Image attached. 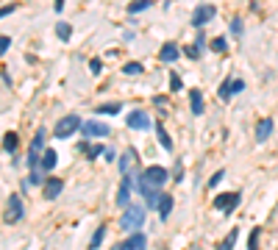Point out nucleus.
I'll use <instances>...</instances> for the list:
<instances>
[{
  "label": "nucleus",
  "instance_id": "12",
  "mask_svg": "<svg viewBox=\"0 0 278 250\" xmlns=\"http://www.w3.org/2000/svg\"><path fill=\"white\" fill-rule=\"evenodd\" d=\"M128 128H133V131H148V128H151V117H148L145 111L128 114Z\"/></svg>",
  "mask_w": 278,
  "mask_h": 250
},
{
  "label": "nucleus",
  "instance_id": "25",
  "mask_svg": "<svg viewBox=\"0 0 278 250\" xmlns=\"http://www.w3.org/2000/svg\"><path fill=\"white\" fill-rule=\"evenodd\" d=\"M145 9H151V0H133L131 6H128V12L136 14V12H145Z\"/></svg>",
  "mask_w": 278,
  "mask_h": 250
},
{
  "label": "nucleus",
  "instance_id": "20",
  "mask_svg": "<svg viewBox=\"0 0 278 250\" xmlns=\"http://www.w3.org/2000/svg\"><path fill=\"white\" fill-rule=\"evenodd\" d=\"M156 137H159V142H162L164 150H173V139L167 137V131H164V125H162V122H156Z\"/></svg>",
  "mask_w": 278,
  "mask_h": 250
},
{
  "label": "nucleus",
  "instance_id": "1",
  "mask_svg": "<svg viewBox=\"0 0 278 250\" xmlns=\"http://www.w3.org/2000/svg\"><path fill=\"white\" fill-rule=\"evenodd\" d=\"M145 225V208L136 206V203H128L125 208H122V217H120V228L122 231H139V228Z\"/></svg>",
  "mask_w": 278,
  "mask_h": 250
},
{
  "label": "nucleus",
  "instance_id": "30",
  "mask_svg": "<svg viewBox=\"0 0 278 250\" xmlns=\"http://www.w3.org/2000/svg\"><path fill=\"white\" fill-rule=\"evenodd\" d=\"M181 86H184L181 78H178L176 72H173V75H170V89H173V92H181Z\"/></svg>",
  "mask_w": 278,
  "mask_h": 250
},
{
  "label": "nucleus",
  "instance_id": "13",
  "mask_svg": "<svg viewBox=\"0 0 278 250\" xmlns=\"http://www.w3.org/2000/svg\"><path fill=\"white\" fill-rule=\"evenodd\" d=\"M270 134H272V119L270 117L259 119V122H256V142H267Z\"/></svg>",
  "mask_w": 278,
  "mask_h": 250
},
{
  "label": "nucleus",
  "instance_id": "10",
  "mask_svg": "<svg viewBox=\"0 0 278 250\" xmlns=\"http://www.w3.org/2000/svg\"><path fill=\"white\" fill-rule=\"evenodd\" d=\"M131 175H122V181H120V189H117V206H122V208H125L128 206V203H131Z\"/></svg>",
  "mask_w": 278,
  "mask_h": 250
},
{
  "label": "nucleus",
  "instance_id": "33",
  "mask_svg": "<svg viewBox=\"0 0 278 250\" xmlns=\"http://www.w3.org/2000/svg\"><path fill=\"white\" fill-rule=\"evenodd\" d=\"M223 178H225V170H220V173H214V175H212V181H209V186H217Z\"/></svg>",
  "mask_w": 278,
  "mask_h": 250
},
{
  "label": "nucleus",
  "instance_id": "11",
  "mask_svg": "<svg viewBox=\"0 0 278 250\" xmlns=\"http://www.w3.org/2000/svg\"><path fill=\"white\" fill-rule=\"evenodd\" d=\"M214 14H217V9H214V6H198V9H195V14H192V25H195V28H200V25H206Z\"/></svg>",
  "mask_w": 278,
  "mask_h": 250
},
{
  "label": "nucleus",
  "instance_id": "6",
  "mask_svg": "<svg viewBox=\"0 0 278 250\" xmlns=\"http://www.w3.org/2000/svg\"><path fill=\"white\" fill-rule=\"evenodd\" d=\"M239 200H242L239 192H225V195H220L217 200H214V208H220L223 214H231V211L236 208V203H239Z\"/></svg>",
  "mask_w": 278,
  "mask_h": 250
},
{
  "label": "nucleus",
  "instance_id": "24",
  "mask_svg": "<svg viewBox=\"0 0 278 250\" xmlns=\"http://www.w3.org/2000/svg\"><path fill=\"white\" fill-rule=\"evenodd\" d=\"M122 72H125V75H142V64H139V61H128V64L122 67Z\"/></svg>",
  "mask_w": 278,
  "mask_h": 250
},
{
  "label": "nucleus",
  "instance_id": "26",
  "mask_svg": "<svg viewBox=\"0 0 278 250\" xmlns=\"http://www.w3.org/2000/svg\"><path fill=\"white\" fill-rule=\"evenodd\" d=\"M212 50H214V53H225V50H228V42H225V36H217V39L212 42Z\"/></svg>",
  "mask_w": 278,
  "mask_h": 250
},
{
  "label": "nucleus",
  "instance_id": "37",
  "mask_svg": "<svg viewBox=\"0 0 278 250\" xmlns=\"http://www.w3.org/2000/svg\"><path fill=\"white\" fill-rule=\"evenodd\" d=\"M28 184H42V175H39V173H34V175L28 178Z\"/></svg>",
  "mask_w": 278,
  "mask_h": 250
},
{
  "label": "nucleus",
  "instance_id": "22",
  "mask_svg": "<svg viewBox=\"0 0 278 250\" xmlns=\"http://www.w3.org/2000/svg\"><path fill=\"white\" fill-rule=\"evenodd\" d=\"M217 97H220V100H231V97H234V95H231V78H228V81H223V83H220Z\"/></svg>",
  "mask_w": 278,
  "mask_h": 250
},
{
  "label": "nucleus",
  "instance_id": "21",
  "mask_svg": "<svg viewBox=\"0 0 278 250\" xmlns=\"http://www.w3.org/2000/svg\"><path fill=\"white\" fill-rule=\"evenodd\" d=\"M122 111V103H106V106H97L95 114H120Z\"/></svg>",
  "mask_w": 278,
  "mask_h": 250
},
{
  "label": "nucleus",
  "instance_id": "31",
  "mask_svg": "<svg viewBox=\"0 0 278 250\" xmlns=\"http://www.w3.org/2000/svg\"><path fill=\"white\" fill-rule=\"evenodd\" d=\"M236 236H239V231H236V228H234V231H231V233H228V236H225V242H223V247H234V242H236Z\"/></svg>",
  "mask_w": 278,
  "mask_h": 250
},
{
  "label": "nucleus",
  "instance_id": "36",
  "mask_svg": "<svg viewBox=\"0 0 278 250\" xmlns=\"http://www.w3.org/2000/svg\"><path fill=\"white\" fill-rule=\"evenodd\" d=\"M256 239H259V228H253V233H250V239H248V247H256Z\"/></svg>",
  "mask_w": 278,
  "mask_h": 250
},
{
  "label": "nucleus",
  "instance_id": "14",
  "mask_svg": "<svg viewBox=\"0 0 278 250\" xmlns=\"http://www.w3.org/2000/svg\"><path fill=\"white\" fill-rule=\"evenodd\" d=\"M145 244H148V239L142 236V233H139V231H131V236H128L125 242L120 244V250H136V247H145Z\"/></svg>",
  "mask_w": 278,
  "mask_h": 250
},
{
  "label": "nucleus",
  "instance_id": "18",
  "mask_svg": "<svg viewBox=\"0 0 278 250\" xmlns=\"http://www.w3.org/2000/svg\"><path fill=\"white\" fill-rule=\"evenodd\" d=\"M133 161H136V150H133V148H128V150H125V156L120 159V170H122V175H125L128 170H131V164H133Z\"/></svg>",
  "mask_w": 278,
  "mask_h": 250
},
{
  "label": "nucleus",
  "instance_id": "32",
  "mask_svg": "<svg viewBox=\"0 0 278 250\" xmlns=\"http://www.w3.org/2000/svg\"><path fill=\"white\" fill-rule=\"evenodd\" d=\"M89 72H92V75H100V59H92L89 61Z\"/></svg>",
  "mask_w": 278,
  "mask_h": 250
},
{
  "label": "nucleus",
  "instance_id": "19",
  "mask_svg": "<svg viewBox=\"0 0 278 250\" xmlns=\"http://www.w3.org/2000/svg\"><path fill=\"white\" fill-rule=\"evenodd\" d=\"M170 211H173V197H170V195H162V200H159V214H162V220H167Z\"/></svg>",
  "mask_w": 278,
  "mask_h": 250
},
{
  "label": "nucleus",
  "instance_id": "17",
  "mask_svg": "<svg viewBox=\"0 0 278 250\" xmlns=\"http://www.w3.org/2000/svg\"><path fill=\"white\" fill-rule=\"evenodd\" d=\"M189 108H192V114H203V95H200V89L189 92Z\"/></svg>",
  "mask_w": 278,
  "mask_h": 250
},
{
  "label": "nucleus",
  "instance_id": "29",
  "mask_svg": "<svg viewBox=\"0 0 278 250\" xmlns=\"http://www.w3.org/2000/svg\"><path fill=\"white\" fill-rule=\"evenodd\" d=\"M245 89V81L242 78H231V95H236V92Z\"/></svg>",
  "mask_w": 278,
  "mask_h": 250
},
{
  "label": "nucleus",
  "instance_id": "9",
  "mask_svg": "<svg viewBox=\"0 0 278 250\" xmlns=\"http://www.w3.org/2000/svg\"><path fill=\"white\" fill-rule=\"evenodd\" d=\"M81 128H84L86 137H109L111 128L106 122H97V119H89V122H81Z\"/></svg>",
  "mask_w": 278,
  "mask_h": 250
},
{
  "label": "nucleus",
  "instance_id": "8",
  "mask_svg": "<svg viewBox=\"0 0 278 250\" xmlns=\"http://www.w3.org/2000/svg\"><path fill=\"white\" fill-rule=\"evenodd\" d=\"M45 131H37L34 142H31V150H28V167H37L39 164V153H42V145H45Z\"/></svg>",
  "mask_w": 278,
  "mask_h": 250
},
{
  "label": "nucleus",
  "instance_id": "5",
  "mask_svg": "<svg viewBox=\"0 0 278 250\" xmlns=\"http://www.w3.org/2000/svg\"><path fill=\"white\" fill-rule=\"evenodd\" d=\"M23 214H25V208H23V197H20V195H12V197H9L6 217H3V220H6V222H17V220H23Z\"/></svg>",
  "mask_w": 278,
  "mask_h": 250
},
{
  "label": "nucleus",
  "instance_id": "28",
  "mask_svg": "<svg viewBox=\"0 0 278 250\" xmlns=\"http://www.w3.org/2000/svg\"><path fill=\"white\" fill-rule=\"evenodd\" d=\"M103 236H106V225H100L95 231V236H92V242H89V247H100V242H103Z\"/></svg>",
  "mask_w": 278,
  "mask_h": 250
},
{
  "label": "nucleus",
  "instance_id": "15",
  "mask_svg": "<svg viewBox=\"0 0 278 250\" xmlns=\"http://www.w3.org/2000/svg\"><path fill=\"white\" fill-rule=\"evenodd\" d=\"M178 56H181V48H178V45H173V42H167V45L162 48V53H159V59H162L164 64H170V61H176Z\"/></svg>",
  "mask_w": 278,
  "mask_h": 250
},
{
  "label": "nucleus",
  "instance_id": "34",
  "mask_svg": "<svg viewBox=\"0 0 278 250\" xmlns=\"http://www.w3.org/2000/svg\"><path fill=\"white\" fill-rule=\"evenodd\" d=\"M9 45H12V39H9V36H0V56L9 50Z\"/></svg>",
  "mask_w": 278,
  "mask_h": 250
},
{
  "label": "nucleus",
  "instance_id": "3",
  "mask_svg": "<svg viewBox=\"0 0 278 250\" xmlns=\"http://www.w3.org/2000/svg\"><path fill=\"white\" fill-rule=\"evenodd\" d=\"M136 192L145 197L151 208H159V200H162V192H159V186H151V184H145V181L139 178V181H136Z\"/></svg>",
  "mask_w": 278,
  "mask_h": 250
},
{
  "label": "nucleus",
  "instance_id": "35",
  "mask_svg": "<svg viewBox=\"0 0 278 250\" xmlns=\"http://www.w3.org/2000/svg\"><path fill=\"white\" fill-rule=\"evenodd\" d=\"M231 31H234L236 36L242 34V20H239V17H234V23H231Z\"/></svg>",
  "mask_w": 278,
  "mask_h": 250
},
{
  "label": "nucleus",
  "instance_id": "27",
  "mask_svg": "<svg viewBox=\"0 0 278 250\" xmlns=\"http://www.w3.org/2000/svg\"><path fill=\"white\" fill-rule=\"evenodd\" d=\"M3 148H6L9 153H14V150H17V134H6V139H3Z\"/></svg>",
  "mask_w": 278,
  "mask_h": 250
},
{
  "label": "nucleus",
  "instance_id": "4",
  "mask_svg": "<svg viewBox=\"0 0 278 250\" xmlns=\"http://www.w3.org/2000/svg\"><path fill=\"white\" fill-rule=\"evenodd\" d=\"M139 178L145 181V184H151V186H159V189H162L164 186V181H167V170H164V167H148L145 173L139 175Z\"/></svg>",
  "mask_w": 278,
  "mask_h": 250
},
{
  "label": "nucleus",
  "instance_id": "16",
  "mask_svg": "<svg viewBox=\"0 0 278 250\" xmlns=\"http://www.w3.org/2000/svg\"><path fill=\"white\" fill-rule=\"evenodd\" d=\"M56 161H59L56 150H45V156H39V170H42V173H50L56 167Z\"/></svg>",
  "mask_w": 278,
  "mask_h": 250
},
{
  "label": "nucleus",
  "instance_id": "2",
  "mask_svg": "<svg viewBox=\"0 0 278 250\" xmlns=\"http://www.w3.org/2000/svg\"><path fill=\"white\" fill-rule=\"evenodd\" d=\"M78 128H81V117H78V114H67V117H61L59 122H56L53 137L56 139H67V137H73Z\"/></svg>",
  "mask_w": 278,
  "mask_h": 250
},
{
  "label": "nucleus",
  "instance_id": "7",
  "mask_svg": "<svg viewBox=\"0 0 278 250\" xmlns=\"http://www.w3.org/2000/svg\"><path fill=\"white\" fill-rule=\"evenodd\" d=\"M61 189H64V181H61V178H45V181H42V195H45V200H56V197L61 195Z\"/></svg>",
  "mask_w": 278,
  "mask_h": 250
},
{
  "label": "nucleus",
  "instance_id": "39",
  "mask_svg": "<svg viewBox=\"0 0 278 250\" xmlns=\"http://www.w3.org/2000/svg\"><path fill=\"white\" fill-rule=\"evenodd\" d=\"M64 9V0H56V12H61Z\"/></svg>",
  "mask_w": 278,
  "mask_h": 250
},
{
  "label": "nucleus",
  "instance_id": "38",
  "mask_svg": "<svg viewBox=\"0 0 278 250\" xmlns=\"http://www.w3.org/2000/svg\"><path fill=\"white\" fill-rule=\"evenodd\" d=\"M17 6H6V9H0V17H6V14H12Z\"/></svg>",
  "mask_w": 278,
  "mask_h": 250
},
{
  "label": "nucleus",
  "instance_id": "23",
  "mask_svg": "<svg viewBox=\"0 0 278 250\" xmlns=\"http://www.w3.org/2000/svg\"><path fill=\"white\" fill-rule=\"evenodd\" d=\"M56 36H59V39H70V36H73V25L59 23V25H56Z\"/></svg>",
  "mask_w": 278,
  "mask_h": 250
}]
</instances>
